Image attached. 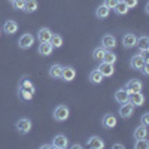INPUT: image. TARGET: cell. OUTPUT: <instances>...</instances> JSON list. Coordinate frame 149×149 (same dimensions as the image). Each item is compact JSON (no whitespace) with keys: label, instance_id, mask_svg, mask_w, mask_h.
I'll list each match as a JSON object with an SVG mask.
<instances>
[{"label":"cell","instance_id":"ba28073f","mask_svg":"<svg viewBox=\"0 0 149 149\" xmlns=\"http://www.w3.org/2000/svg\"><path fill=\"white\" fill-rule=\"evenodd\" d=\"M51 145H52V148H57V149H66L69 146V139L64 134H57Z\"/></svg>","mask_w":149,"mask_h":149},{"label":"cell","instance_id":"7a4b0ae2","mask_svg":"<svg viewBox=\"0 0 149 149\" xmlns=\"http://www.w3.org/2000/svg\"><path fill=\"white\" fill-rule=\"evenodd\" d=\"M31 127H33V124H31V121L29 119V118H21V119H18L17 122H15V128H17V131L19 133V134H29L30 133V130H31Z\"/></svg>","mask_w":149,"mask_h":149},{"label":"cell","instance_id":"44dd1931","mask_svg":"<svg viewBox=\"0 0 149 149\" xmlns=\"http://www.w3.org/2000/svg\"><path fill=\"white\" fill-rule=\"evenodd\" d=\"M136 46L140 51H149V37L148 36H140L136 39Z\"/></svg>","mask_w":149,"mask_h":149},{"label":"cell","instance_id":"f35d334b","mask_svg":"<svg viewBox=\"0 0 149 149\" xmlns=\"http://www.w3.org/2000/svg\"><path fill=\"white\" fill-rule=\"evenodd\" d=\"M72 148H73V149H82V145L76 143V145H72Z\"/></svg>","mask_w":149,"mask_h":149},{"label":"cell","instance_id":"ee69618b","mask_svg":"<svg viewBox=\"0 0 149 149\" xmlns=\"http://www.w3.org/2000/svg\"><path fill=\"white\" fill-rule=\"evenodd\" d=\"M119 2H124V0H119Z\"/></svg>","mask_w":149,"mask_h":149},{"label":"cell","instance_id":"d6a6232c","mask_svg":"<svg viewBox=\"0 0 149 149\" xmlns=\"http://www.w3.org/2000/svg\"><path fill=\"white\" fill-rule=\"evenodd\" d=\"M119 2V0H104V2H103V5L104 6H107L109 9H113L115 6H116V3Z\"/></svg>","mask_w":149,"mask_h":149},{"label":"cell","instance_id":"d6986e66","mask_svg":"<svg viewBox=\"0 0 149 149\" xmlns=\"http://www.w3.org/2000/svg\"><path fill=\"white\" fill-rule=\"evenodd\" d=\"M61 72H63V66L55 63L49 67L48 74H49V78H52V79H61Z\"/></svg>","mask_w":149,"mask_h":149},{"label":"cell","instance_id":"ac0fdd59","mask_svg":"<svg viewBox=\"0 0 149 149\" xmlns=\"http://www.w3.org/2000/svg\"><path fill=\"white\" fill-rule=\"evenodd\" d=\"M51 36H52L51 29L42 27V29H39V31H37V40L39 42H49L51 40Z\"/></svg>","mask_w":149,"mask_h":149},{"label":"cell","instance_id":"60d3db41","mask_svg":"<svg viewBox=\"0 0 149 149\" xmlns=\"http://www.w3.org/2000/svg\"><path fill=\"white\" fill-rule=\"evenodd\" d=\"M145 12H146V14H149V3H146V10Z\"/></svg>","mask_w":149,"mask_h":149},{"label":"cell","instance_id":"8992f818","mask_svg":"<svg viewBox=\"0 0 149 149\" xmlns=\"http://www.w3.org/2000/svg\"><path fill=\"white\" fill-rule=\"evenodd\" d=\"M128 103L133 104L134 107L143 106V103H145V95L142 94V91H139V93H131V94L128 95Z\"/></svg>","mask_w":149,"mask_h":149},{"label":"cell","instance_id":"5bb4252c","mask_svg":"<svg viewBox=\"0 0 149 149\" xmlns=\"http://www.w3.org/2000/svg\"><path fill=\"white\" fill-rule=\"evenodd\" d=\"M128 91L125 90V88H119V90H116L115 91V95H113V98H115V102L116 103H119V104H124V103H127L128 102Z\"/></svg>","mask_w":149,"mask_h":149},{"label":"cell","instance_id":"1f68e13d","mask_svg":"<svg viewBox=\"0 0 149 149\" xmlns=\"http://www.w3.org/2000/svg\"><path fill=\"white\" fill-rule=\"evenodd\" d=\"M10 5H12V8L17 9V10H22L24 9V0H14Z\"/></svg>","mask_w":149,"mask_h":149},{"label":"cell","instance_id":"4fadbf2b","mask_svg":"<svg viewBox=\"0 0 149 149\" xmlns=\"http://www.w3.org/2000/svg\"><path fill=\"white\" fill-rule=\"evenodd\" d=\"M145 63H149V61H145L139 54H136V55H133V57L130 58V67H131L133 70H140Z\"/></svg>","mask_w":149,"mask_h":149},{"label":"cell","instance_id":"277c9868","mask_svg":"<svg viewBox=\"0 0 149 149\" xmlns=\"http://www.w3.org/2000/svg\"><path fill=\"white\" fill-rule=\"evenodd\" d=\"M97 70L103 74V78H110L112 74L115 73V67H113V64L104 63V61H100V64H98Z\"/></svg>","mask_w":149,"mask_h":149},{"label":"cell","instance_id":"4316f807","mask_svg":"<svg viewBox=\"0 0 149 149\" xmlns=\"http://www.w3.org/2000/svg\"><path fill=\"white\" fill-rule=\"evenodd\" d=\"M102 61H104V63H110V64H115L116 63V55L113 52H110L109 49H106V52H104Z\"/></svg>","mask_w":149,"mask_h":149},{"label":"cell","instance_id":"30bf717a","mask_svg":"<svg viewBox=\"0 0 149 149\" xmlns=\"http://www.w3.org/2000/svg\"><path fill=\"white\" fill-rule=\"evenodd\" d=\"M54 51V46L51 45V42H40L39 48H37V54L42 57H49Z\"/></svg>","mask_w":149,"mask_h":149},{"label":"cell","instance_id":"f546056e","mask_svg":"<svg viewBox=\"0 0 149 149\" xmlns=\"http://www.w3.org/2000/svg\"><path fill=\"white\" fill-rule=\"evenodd\" d=\"M18 95H19L21 100H24V102H30L34 94L30 93V91H27V90H18Z\"/></svg>","mask_w":149,"mask_h":149},{"label":"cell","instance_id":"b9f144b4","mask_svg":"<svg viewBox=\"0 0 149 149\" xmlns=\"http://www.w3.org/2000/svg\"><path fill=\"white\" fill-rule=\"evenodd\" d=\"M8 2H10V3H12V2H14V0H8Z\"/></svg>","mask_w":149,"mask_h":149},{"label":"cell","instance_id":"cb8c5ba5","mask_svg":"<svg viewBox=\"0 0 149 149\" xmlns=\"http://www.w3.org/2000/svg\"><path fill=\"white\" fill-rule=\"evenodd\" d=\"M103 74L100 73V72H98L97 69L95 70H93L91 73H90V82L91 84H94V85H97V84H102L103 82Z\"/></svg>","mask_w":149,"mask_h":149},{"label":"cell","instance_id":"6da1fadb","mask_svg":"<svg viewBox=\"0 0 149 149\" xmlns=\"http://www.w3.org/2000/svg\"><path fill=\"white\" fill-rule=\"evenodd\" d=\"M69 115H70V109H69L66 104H58V106L54 109V112H52V116H54V119H55L57 122H64V121H67Z\"/></svg>","mask_w":149,"mask_h":149},{"label":"cell","instance_id":"ab89813d","mask_svg":"<svg viewBox=\"0 0 149 149\" xmlns=\"http://www.w3.org/2000/svg\"><path fill=\"white\" fill-rule=\"evenodd\" d=\"M40 148H43V149H51V148H52V145H42Z\"/></svg>","mask_w":149,"mask_h":149},{"label":"cell","instance_id":"ffe728a7","mask_svg":"<svg viewBox=\"0 0 149 149\" xmlns=\"http://www.w3.org/2000/svg\"><path fill=\"white\" fill-rule=\"evenodd\" d=\"M18 90H27V91H30V93H36V86L33 85V82L29 79V78H22L21 81H19V84H18Z\"/></svg>","mask_w":149,"mask_h":149},{"label":"cell","instance_id":"4dcf8cb0","mask_svg":"<svg viewBox=\"0 0 149 149\" xmlns=\"http://www.w3.org/2000/svg\"><path fill=\"white\" fill-rule=\"evenodd\" d=\"M149 148V142L145 139H136V143H134V149H148Z\"/></svg>","mask_w":149,"mask_h":149},{"label":"cell","instance_id":"3957f363","mask_svg":"<svg viewBox=\"0 0 149 149\" xmlns=\"http://www.w3.org/2000/svg\"><path fill=\"white\" fill-rule=\"evenodd\" d=\"M34 43V36L31 33H24L18 39V46L21 49H30Z\"/></svg>","mask_w":149,"mask_h":149},{"label":"cell","instance_id":"8fae6325","mask_svg":"<svg viewBox=\"0 0 149 149\" xmlns=\"http://www.w3.org/2000/svg\"><path fill=\"white\" fill-rule=\"evenodd\" d=\"M86 146L91 148V149H103L104 148V142L100 136H91L86 142Z\"/></svg>","mask_w":149,"mask_h":149},{"label":"cell","instance_id":"f1b7e54d","mask_svg":"<svg viewBox=\"0 0 149 149\" xmlns=\"http://www.w3.org/2000/svg\"><path fill=\"white\" fill-rule=\"evenodd\" d=\"M104 52H106V49H104L103 46H98V48H95L94 51H93V58H94V60H97V61H102V58H103Z\"/></svg>","mask_w":149,"mask_h":149},{"label":"cell","instance_id":"484cf974","mask_svg":"<svg viewBox=\"0 0 149 149\" xmlns=\"http://www.w3.org/2000/svg\"><path fill=\"white\" fill-rule=\"evenodd\" d=\"M128 10H130V9L127 8V5L124 3V2H118V3H116V6L113 8V12H115L116 15H125Z\"/></svg>","mask_w":149,"mask_h":149},{"label":"cell","instance_id":"9c48e42d","mask_svg":"<svg viewBox=\"0 0 149 149\" xmlns=\"http://www.w3.org/2000/svg\"><path fill=\"white\" fill-rule=\"evenodd\" d=\"M76 78V70H74L72 66H63V72H61V79L66 82H72Z\"/></svg>","mask_w":149,"mask_h":149},{"label":"cell","instance_id":"52a82bcc","mask_svg":"<svg viewBox=\"0 0 149 149\" xmlns=\"http://www.w3.org/2000/svg\"><path fill=\"white\" fill-rule=\"evenodd\" d=\"M118 113H119V116L124 118V119L131 118L133 113H134V106L130 104L128 102H127V103H124V104H121V107H119V110H118Z\"/></svg>","mask_w":149,"mask_h":149},{"label":"cell","instance_id":"9a60e30c","mask_svg":"<svg viewBox=\"0 0 149 149\" xmlns=\"http://www.w3.org/2000/svg\"><path fill=\"white\" fill-rule=\"evenodd\" d=\"M102 46L104 49H112L116 46V37L112 36V34H104L102 37Z\"/></svg>","mask_w":149,"mask_h":149},{"label":"cell","instance_id":"74e56055","mask_svg":"<svg viewBox=\"0 0 149 149\" xmlns=\"http://www.w3.org/2000/svg\"><path fill=\"white\" fill-rule=\"evenodd\" d=\"M112 148H113V149H124L125 146L121 145V143H115V145H112Z\"/></svg>","mask_w":149,"mask_h":149},{"label":"cell","instance_id":"7bdbcfd3","mask_svg":"<svg viewBox=\"0 0 149 149\" xmlns=\"http://www.w3.org/2000/svg\"><path fill=\"white\" fill-rule=\"evenodd\" d=\"M0 34H2V29H0Z\"/></svg>","mask_w":149,"mask_h":149},{"label":"cell","instance_id":"836d02e7","mask_svg":"<svg viewBox=\"0 0 149 149\" xmlns=\"http://www.w3.org/2000/svg\"><path fill=\"white\" fill-rule=\"evenodd\" d=\"M124 3L127 5V8H128V9H133V8H136V6H137L139 0H124Z\"/></svg>","mask_w":149,"mask_h":149},{"label":"cell","instance_id":"603a6c76","mask_svg":"<svg viewBox=\"0 0 149 149\" xmlns=\"http://www.w3.org/2000/svg\"><path fill=\"white\" fill-rule=\"evenodd\" d=\"M24 12L27 14H33L37 10V0H24Z\"/></svg>","mask_w":149,"mask_h":149},{"label":"cell","instance_id":"5b68a950","mask_svg":"<svg viewBox=\"0 0 149 149\" xmlns=\"http://www.w3.org/2000/svg\"><path fill=\"white\" fill-rule=\"evenodd\" d=\"M124 88L128 91V94H131V93H139V91L143 90V84H142L139 79H130V81L125 84V86H124Z\"/></svg>","mask_w":149,"mask_h":149},{"label":"cell","instance_id":"e0dca14e","mask_svg":"<svg viewBox=\"0 0 149 149\" xmlns=\"http://www.w3.org/2000/svg\"><path fill=\"white\" fill-rule=\"evenodd\" d=\"M116 122L118 121H116V116L113 113H106L103 116V119H102V125L104 128H113L116 125Z\"/></svg>","mask_w":149,"mask_h":149},{"label":"cell","instance_id":"7402d4cb","mask_svg":"<svg viewBox=\"0 0 149 149\" xmlns=\"http://www.w3.org/2000/svg\"><path fill=\"white\" fill-rule=\"evenodd\" d=\"M109 14H110V9H109L107 6H104V5L97 6V9H95V17H97L98 19H104V18H107Z\"/></svg>","mask_w":149,"mask_h":149},{"label":"cell","instance_id":"2e32d148","mask_svg":"<svg viewBox=\"0 0 149 149\" xmlns=\"http://www.w3.org/2000/svg\"><path fill=\"white\" fill-rule=\"evenodd\" d=\"M136 34H133V33H125L122 36V45H124V48H127V49H130V48H134L136 46Z\"/></svg>","mask_w":149,"mask_h":149},{"label":"cell","instance_id":"83f0119b","mask_svg":"<svg viewBox=\"0 0 149 149\" xmlns=\"http://www.w3.org/2000/svg\"><path fill=\"white\" fill-rule=\"evenodd\" d=\"M51 45L54 46V48H61L63 46V37H61L60 34H55V33H52V36H51Z\"/></svg>","mask_w":149,"mask_h":149},{"label":"cell","instance_id":"e575fe53","mask_svg":"<svg viewBox=\"0 0 149 149\" xmlns=\"http://www.w3.org/2000/svg\"><path fill=\"white\" fill-rule=\"evenodd\" d=\"M140 124H143V125H149V113L146 112V113H143L142 115V118H140Z\"/></svg>","mask_w":149,"mask_h":149},{"label":"cell","instance_id":"8d00e7d4","mask_svg":"<svg viewBox=\"0 0 149 149\" xmlns=\"http://www.w3.org/2000/svg\"><path fill=\"white\" fill-rule=\"evenodd\" d=\"M139 55L145 60V61H149V58H148V55H149V51H140L139 52Z\"/></svg>","mask_w":149,"mask_h":149},{"label":"cell","instance_id":"7c38bea8","mask_svg":"<svg viewBox=\"0 0 149 149\" xmlns=\"http://www.w3.org/2000/svg\"><path fill=\"white\" fill-rule=\"evenodd\" d=\"M3 31H5L6 34H9V36L15 34V33L18 31V22L14 21V19L5 21V24H3Z\"/></svg>","mask_w":149,"mask_h":149},{"label":"cell","instance_id":"d4e9b609","mask_svg":"<svg viewBox=\"0 0 149 149\" xmlns=\"http://www.w3.org/2000/svg\"><path fill=\"white\" fill-rule=\"evenodd\" d=\"M133 136H134V139H145L146 136H148V128H146V125L140 124V125L134 130Z\"/></svg>","mask_w":149,"mask_h":149},{"label":"cell","instance_id":"d590c367","mask_svg":"<svg viewBox=\"0 0 149 149\" xmlns=\"http://www.w3.org/2000/svg\"><path fill=\"white\" fill-rule=\"evenodd\" d=\"M140 72H142L143 76H149V63H145L143 67L140 69Z\"/></svg>","mask_w":149,"mask_h":149}]
</instances>
